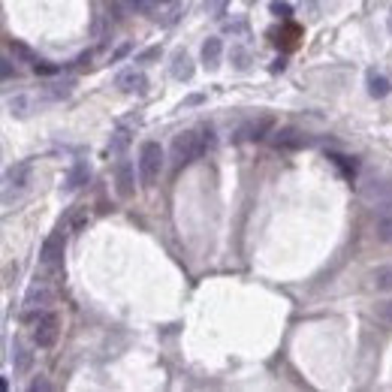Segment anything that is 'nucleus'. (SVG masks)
I'll use <instances>...</instances> for the list:
<instances>
[{
  "label": "nucleus",
  "instance_id": "dca6fc26",
  "mask_svg": "<svg viewBox=\"0 0 392 392\" xmlns=\"http://www.w3.org/2000/svg\"><path fill=\"white\" fill-rule=\"evenodd\" d=\"M172 75H175V79H179V82H187V79H191V75H194V60L187 58L184 52L175 55V60H172Z\"/></svg>",
  "mask_w": 392,
  "mask_h": 392
},
{
  "label": "nucleus",
  "instance_id": "423d86ee",
  "mask_svg": "<svg viewBox=\"0 0 392 392\" xmlns=\"http://www.w3.org/2000/svg\"><path fill=\"white\" fill-rule=\"evenodd\" d=\"M58 329H60V320L55 314H43L33 320V344L36 347H52L58 341Z\"/></svg>",
  "mask_w": 392,
  "mask_h": 392
},
{
  "label": "nucleus",
  "instance_id": "5701e85b",
  "mask_svg": "<svg viewBox=\"0 0 392 392\" xmlns=\"http://www.w3.org/2000/svg\"><path fill=\"white\" fill-rule=\"evenodd\" d=\"M127 4H130L133 9L148 12V9H157V6H163V4H169V0H127Z\"/></svg>",
  "mask_w": 392,
  "mask_h": 392
},
{
  "label": "nucleus",
  "instance_id": "cd10ccee",
  "mask_svg": "<svg viewBox=\"0 0 392 392\" xmlns=\"http://www.w3.org/2000/svg\"><path fill=\"white\" fill-rule=\"evenodd\" d=\"M33 70H36V73H43V75H55V73H58V67H55V64H46V60H36Z\"/></svg>",
  "mask_w": 392,
  "mask_h": 392
},
{
  "label": "nucleus",
  "instance_id": "1a4fd4ad",
  "mask_svg": "<svg viewBox=\"0 0 392 392\" xmlns=\"http://www.w3.org/2000/svg\"><path fill=\"white\" fill-rule=\"evenodd\" d=\"M115 85L121 88L124 94H145V88H148V75L142 73V70H124V73H118V79H115Z\"/></svg>",
  "mask_w": 392,
  "mask_h": 392
},
{
  "label": "nucleus",
  "instance_id": "f03ea898",
  "mask_svg": "<svg viewBox=\"0 0 392 392\" xmlns=\"http://www.w3.org/2000/svg\"><path fill=\"white\" fill-rule=\"evenodd\" d=\"M64 250H67L64 233H60V230L48 233V238H46L43 248H40V263H43V269L52 275V277H58L60 269H64Z\"/></svg>",
  "mask_w": 392,
  "mask_h": 392
},
{
  "label": "nucleus",
  "instance_id": "aec40b11",
  "mask_svg": "<svg viewBox=\"0 0 392 392\" xmlns=\"http://www.w3.org/2000/svg\"><path fill=\"white\" fill-rule=\"evenodd\" d=\"M371 284L377 290H392V265H381V269H374Z\"/></svg>",
  "mask_w": 392,
  "mask_h": 392
},
{
  "label": "nucleus",
  "instance_id": "39448f33",
  "mask_svg": "<svg viewBox=\"0 0 392 392\" xmlns=\"http://www.w3.org/2000/svg\"><path fill=\"white\" fill-rule=\"evenodd\" d=\"M275 127V118L272 115H250L248 121H242V127L235 130V142H257V139H265L269 136V130Z\"/></svg>",
  "mask_w": 392,
  "mask_h": 392
},
{
  "label": "nucleus",
  "instance_id": "a211bd4d",
  "mask_svg": "<svg viewBox=\"0 0 392 392\" xmlns=\"http://www.w3.org/2000/svg\"><path fill=\"white\" fill-rule=\"evenodd\" d=\"M12 362H16V371L18 374H24L31 369V362H33V356H31V350L21 344V341H16V344H12Z\"/></svg>",
  "mask_w": 392,
  "mask_h": 392
},
{
  "label": "nucleus",
  "instance_id": "7c9ffc66",
  "mask_svg": "<svg viewBox=\"0 0 392 392\" xmlns=\"http://www.w3.org/2000/svg\"><path fill=\"white\" fill-rule=\"evenodd\" d=\"M389 31H392V16H389Z\"/></svg>",
  "mask_w": 392,
  "mask_h": 392
},
{
  "label": "nucleus",
  "instance_id": "f257e3e1",
  "mask_svg": "<svg viewBox=\"0 0 392 392\" xmlns=\"http://www.w3.org/2000/svg\"><path fill=\"white\" fill-rule=\"evenodd\" d=\"M206 136L196 133V130H184V133L175 136L172 139V163H175V166L181 169V166H187V163H194L196 157L206 154V148L211 145V139H206Z\"/></svg>",
  "mask_w": 392,
  "mask_h": 392
},
{
  "label": "nucleus",
  "instance_id": "f8f14e48",
  "mask_svg": "<svg viewBox=\"0 0 392 392\" xmlns=\"http://www.w3.org/2000/svg\"><path fill=\"white\" fill-rule=\"evenodd\" d=\"M118 194L121 196H130L133 194V187H136V179H133V163L130 160H118Z\"/></svg>",
  "mask_w": 392,
  "mask_h": 392
},
{
  "label": "nucleus",
  "instance_id": "20e7f679",
  "mask_svg": "<svg viewBox=\"0 0 392 392\" xmlns=\"http://www.w3.org/2000/svg\"><path fill=\"white\" fill-rule=\"evenodd\" d=\"M31 175H33V163L31 160H21L16 166H9L4 175V206H12V196H21L31 184Z\"/></svg>",
  "mask_w": 392,
  "mask_h": 392
},
{
  "label": "nucleus",
  "instance_id": "412c9836",
  "mask_svg": "<svg viewBox=\"0 0 392 392\" xmlns=\"http://www.w3.org/2000/svg\"><path fill=\"white\" fill-rule=\"evenodd\" d=\"M374 317L381 320L383 326H392V302H377V308H374Z\"/></svg>",
  "mask_w": 392,
  "mask_h": 392
},
{
  "label": "nucleus",
  "instance_id": "bb28decb",
  "mask_svg": "<svg viewBox=\"0 0 392 392\" xmlns=\"http://www.w3.org/2000/svg\"><path fill=\"white\" fill-rule=\"evenodd\" d=\"M223 6H226V0H206V9L211 12V16H221Z\"/></svg>",
  "mask_w": 392,
  "mask_h": 392
},
{
  "label": "nucleus",
  "instance_id": "c756f323",
  "mask_svg": "<svg viewBox=\"0 0 392 392\" xmlns=\"http://www.w3.org/2000/svg\"><path fill=\"white\" fill-rule=\"evenodd\" d=\"M0 70H4V79H12V60L9 58H4V67Z\"/></svg>",
  "mask_w": 392,
  "mask_h": 392
},
{
  "label": "nucleus",
  "instance_id": "a878e982",
  "mask_svg": "<svg viewBox=\"0 0 392 392\" xmlns=\"http://www.w3.org/2000/svg\"><path fill=\"white\" fill-rule=\"evenodd\" d=\"M9 46H12V52H16L18 58H24V60H31V64H36V58H33V52H31L28 46H21V43H16V40H12Z\"/></svg>",
  "mask_w": 392,
  "mask_h": 392
},
{
  "label": "nucleus",
  "instance_id": "393cba45",
  "mask_svg": "<svg viewBox=\"0 0 392 392\" xmlns=\"http://www.w3.org/2000/svg\"><path fill=\"white\" fill-rule=\"evenodd\" d=\"M272 12L281 18H290V12H293V6L287 4V0H272Z\"/></svg>",
  "mask_w": 392,
  "mask_h": 392
},
{
  "label": "nucleus",
  "instance_id": "9b49d317",
  "mask_svg": "<svg viewBox=\"0 0 392 392\" xmlns=\"http://www.w3.org/2000/svg\"><path fill=\"white\" fill-rule=\"evenodd\" d=\"M88 179H91V166H88V160H75L73 169L67 172V179H64V191H75V187L88 184Z\"/></svg>",
  "mask_w": 392,
  "mask_h": 392
},
{
  "label": "nucleus",
  "instance_id": "b1692460",
  "mask_svg": "<svg viewBox=\"0 0 392 392\" xmlns=\"http://www.w3.org/2000/svg\"><path fill=\"white\" fill-rule=\"evenodd\" d=\"M377 235H381V242L392 245V218H386V221L377 223Z\"/></svg>",
  "mask_w": 392,
  "mask_h": 392
},
{
  "label": "nucleus",
  "instance_id": "6e6552de",
  "mask_svg": "<svg viewBox=\"0 0 392 392\" xmlns=\"http://www.w3.org/2000/svg\"><path fill=\"white\" fill-rule=\"evenodd\" d=\"M362 199L369 206H383V202H392V181H383V179H371L362 184Z\"/></svg>",
  "mask_w": 392,
  "mask_h": 392
},
{
  "label": "nucleus",
  "instance_id": "4be33fe9",
  "mask_svg": "<svg viewBox=\"0 0 392 392\" xmlns=\"http://www.w3.org/2000/svg\"><path fill=\"white\" fill-rule=\"evenodd\" d=\"M127 145H130V133H127V130H118V133H115V139H112V145H109V148L115 151V154H121V151L127 148Z\"/></svg>",
  "mask_w": 392,
  "mask_h": 392
},
{
  "label": "nucleus",
  "instance_id": "c85d7f7f",
  "mask_svg": "<svg viewBox=\"0 0 392 392\" xmlns=\"http://www.w3.org/2000/svg\"><path fill=\"white\" fill-rule=\"evenodd\" d=\"M40 389H52V383L40 377V381H33V383H31V392H40Z\"/></svg>",
  "mask_w": 392,
  "mask_h": 392
},
{
  "label": "nucleus",
  "instance_id": "9d476101",
  "mask_svg": "<svg viewBox=\"0 0 392 392\" xmlns=\"http://www.w3.org/2000/svg\"><path fill=\"white\" fill-rule=\"evenodd\" d=\"M272 142H275V148H305L311 139L305 136V133H299V130H277L275 136H272Z\"/></svg>",
  "mask_w": 392,
  "mask_h": 392
},
{
  "label": "nucleus",
  "instance_id": "f3484780",
  "mask_svg": "<svg viewBox=\"0 0 392 392\" xmlns=\"http://www.w3.org/2000/svg\"><path fill=\"white\" fill-rule=\"evenodd\" d=\"M221 40L218 36H208L206 43H202V60H206V67H218V60H221Z\"/></svg>",
  "mask_w": 392,
  "mask_h": 392
},
{
  "label": "nucleus",
  "instance_id": "6ab92c4d",
  "mask_svg": "<svg viewBox=\"0 0 392 392\" xmlns=\"http://www.w3.org/2000/svg\"><path fill=\"white\" fill-rule=\"evenodd\" d=\"M329 160H332L335 166L341 169V175H344L347 181L356 179V160H353V157H344V154H329Z\"/></svg>",
  "mask_w": 392,
  "mask_h": 392
},
{
  "label": "nucleus",
  "instance_id": "4468645a",
  "mask_svg": "<svg viewBox=\"0 0 392 392\" xmlns=\"http://www.w3.org/2000/svg\"><path fill=\"white\" fill-rule=\"evenodd\" d=\"M73 88H75V82L73 79H67V82H48L46 88H43V100H67L70 94H73Z\"/></svg>",
  "mask_w": 392,
  "mask_h": 392
},
{
  "label": "nucleus",
  "instance_id": "0eeeda50",
  "mask_svg": "<svg viewBox=\"0 0 392 392\" xmlns=\"http://www.w3.org/2000/svg\"><path fill=\"white\" fill-rule=\"evenodd\" d=\"M52 299H55V293H52V287H48V281L33 284L28 290V299H24V320H31L33 311L48 308V305H52Z\"/></svg>",
  "mask_w": 392,
  "mask_h": 392
},
{
  "label": "nucleus",
  "instance_id": "7ed1b4c3",
  "mask_svg": "<svg viewBox=\"0 0 392 392\" xmlns=\"http://www.w3.org/2000/svg\"><path fill=\"white\" fill-rule=\"evenodd\" d=\"M163 169V148L157 142H145L139 151V181L142 187H154V181L160 179Z\"/></svg>",
  "mask_w": 392,
  "mask_h": 392
},
{
  "label": "nucleus",
  "instance_id": "ddd939ff",
  "mask_svg": "<svg viewBox=\"0 0 392 392\" xmlns=\"http://www.w3.org/2000/svg\"><path fill=\"white\" fill-rule=\"evenodd\" d=\"M36 100L40 97H33V94H18V97H12L9 100V112L12 115H18V118H28L36 112Z\"/></svg>",
  "mask_w": 392,
  "mask_h": 392
},
{
  "label": "nucleus",
  "instance_id": "2eb2a0df",
  "mask_svg": "<svg viewBox=\"0 0 392 392\" xmlns=\"http://www.w3.org/2000/svg\"><path fill=\"white\" fill-rule=\"evenodd\" d=\"M389 91H392V82L386 79V75H381V73H369V94H371L374 100L389 97Z\"/></svg>",
  "mask_w": 392,
  "mask_h": 392
}]
</instances>
